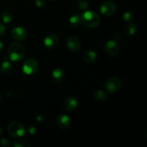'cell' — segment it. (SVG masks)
I'll return each instance as SVG.
<instances>
[{
    "instance_id": "8fae6325",
    "label": "cell",
    "mask_w": 147,
    "mask_h": 147,
    "mask_svg": "<svg viewBox=\"0 0 147 147\" xmlns=\"http://www.w3.org/2000/svg\"><path fill=\"white\" fill-rule=\"evenodd\" d=\"M66 45L69 50L76 52L80 50V47H81V42L78 37H75V36H70L67 38Z\"/></svg>"
},
{
    "instance_id": "2e32d148",
    "label": "cell",
    "mask_w": 147,
    "mask_h": 147,
    "mask_svg": "<svg viewBox=\"0 0 147 147\" xmlns=\"http://www.w3.org/2000/svg\"><path fill=\"white\" fill-rule=\"evenodd\" d=\"M93 98L95 100L98 102H102L106 100L108 98L107 93L102 90H98L93 93Z\"/></svg>"
},
{
    "instance_id": "cb8c5ba5",
    "label": "cell",
    "mask_w": 147,
    "mask_h": 147,
    "mask_svg": "<svg viewBox=\"0 0 147 147\" xmlns=\"http://www.w3.org/2000/svg\"><path fill=\"white\" fill-rule=\"evenodd\" d=\"M0 145H1V146H9L10 145V142L8 140V139H2L1 140V142H0Z\"/></svg>"
},
{
    "instance_id": "ba28073f",
    "label": "cell",
    "mask_w": 147,
    "mask_h": 147,
    "mask_svg": "<svg viewBox=\"0 0 147 147\" xmlns=\"http://www.w3.org/2000/svg\"><path fill=\"white\" fill-rule=\"evenodd\" d=\"M43 42L46 48L52 50L57 45L59 42V38L57 34L55 33H50L45 37Z\"/></svg>"
},
{
    "instance_id": "8992f818",
    "label": "cell",
    "mask_w": 147,
    "mask_h": 147,
    "mask_svg": "<svg viewBox=\"0 0 147 147\" xmlns=\"http://www.w3.org/2000/svg\"><path fill=\"white\" fill-rule=\"evenodd\" d=\"M116 10V6L113 2L107 1L103 2L100 7V11L103 16L110 17L113 15Z\"/></svg>"
},
{
    "instance_id": "83f0119b",
    "label": "cell",
    "mask_w": 147,
    "mask_h": 147,
    "mask_svg": "<svg viewBox=\"0 0 147 147\" xmlns=\"http://www.w3.org/2000/svg\"><path fill=\"white\" fill-rule=\"evenodd\" d=\"M1 133H2V128H1V126H0V135L1 134Z\"/></svg>"
},
{
    "instance_id": "7402d4cb",
    "label": "cell",
    "mask_w": 147,
    "mask_h": 147,
    "mask_svg": "<svg viewBox=\"0 0 147 147\" xmlns=\"http://www.w3.org/2000/svg\"><path fill=\"white\" fill-rule=\"evenodd\" d=\"M122 17H123V20L126 22H131L133 20V15L129 11H126V12L123 13Z\"/></svg>"
},
{
    "instance_id": "5bb4252c",
    "label": "cell",
    "mask_w": 147,
    "mask_h": 147,
    "mask_svg": "<svg viewBox=\"0 0 147 147\" xmlns=\"http://www.w3.org/2000/svg\"><path fill=\"white\" fill-rule=\"evenodd\" d=\"M52 76L55 83H60L63 81L65 78L64 71L60 68H55L53 71Z\"/></svg>"
},
{
    "instance_id": "3957f363",
    "label": "cell",
    "mask_w": 147,
    "mask_h": 147,
    "mask_svg": "<svg viewBox=\"0 0 147 147\" xmlns=\"http://www.w3.org/2000/svg\"><path fill=\"white\" fill-rule=\"evenodd\" d=\"M122 86V81L119 78L112 77L107 80L105 83V89L108 93L113 94L120 90Z\"/></svg>"
},
{
    "instance_id": "e0dca14e",
    "label": "cell",
    "mask_w": 147,
    "mask_h": 147,
    "mask_svg": "<svg viewBox=\"0 0 147 147\" xmlns=\"http://www.w3.org/2000/svg\"><path fill=\"white\" fill-rule=\"evenodd\" d=\"M11 65L8 60H5L0 65V72L4 75H7L11 73Z\"/></svg>"
},
{
    "instance_id": "4316f807",
    "label": "cell",
    "mask_w": 147,
    "mask_h": 147,
    "mask_svg": "<svg viewBox=\"0 0 147 147\" xmlns=\"http://www.w3.org/2000/svg\"><path fill=\"white\" fill-rule=\"evenodd\" d=\"M3 47H4V44H3L2 42L0 41V52H1V50H2Z\"/></svg>"
},
{
    "instance_id": "44dd1931",
    "label": "cell",
    "mask_w": 147,
    "mask_h": 147,
    "mask_svg": "<svg viewBox=\"0 0 147 147\" xmlns=\"http://www.w3.org/2000/svg\"><path fill=\"white\" fill-rule=\"evenodd\" d=\"M76 5L80 10H86L88 7V4L86 0H78Z\"/></svg>"
},
{
    "instance_id": "30bf717a",
    "label": "cell",
    "mask_w": 147,
    "mask_h": 147,
    "mask_svg": "<svg viewBox=\"0 0 147 147\" xmlns=\"http://www.w3.org/2000/svg\"><path fill=\"white\" fill-rule=\"evenodd\" d=\"M56 123L60 129L65 130L70 126L71 121L68 116L65 114H59L56 118Z\"/></svg>"
},
{
    "instance_id": "277c9868",
    "label": "cell",
    "mask_w": 147,
    "mask_h": 147,
    "mask_svg": "<svg viewBox=\"0 0 147 147\" xmlns=\"http://www.w3.org/2000/svg\"><path fill=\"white\" fill-rule=\"evenodd\" d=\"M7 130H8L9 134L11 136L15 138L22 137L25 134L24 126H23L22 123H20L18 121H13L10 123L9 125L8 126Z\"/></svg>"
},
{
    "instance_id": "4fadbf2b",
    "label": "cell",
    "mask_w": 147,
    "mask_h": 147,
    "mask_svg": "<svg viewBox=\"0 0 147 147\" xmlns=\"http://www.w3.org/2000/svg\"><path fill=\"white\" fill-rule=\"evenodd\" d=\"M96 53L92 50H86L83 53V59L85 62L89 64L93 63L96 60Z\"/></svg>"
},
{
    "instance_id": "d6986e66",
    "label": "cell",
    "mask_w": 147,
    "mask_h": 147,
    "mask_svg": "<svg viewBox=\"0 0 147 147\" xmlns=\"http://www.w3.org/2000/svg\"><path fill=\"white\" fill-rule=\"evenodd\" d=\"M12 146L14 147H30V144L27 141L24 139H18L14 142Z\"/></svg>"
},
{
    "instance_id": "d4e9b609",
    "label": "cell",
    "mask_w": 147,
    "mask_h": 147,
    "mask_svg": "<svg viewBox=\"0 0 147 147\" xmlns=\"http://www.w3.org/2000/svg\"><path fill=\"white\" fill-rule=\"evenodd\" d=\"M5 32H6V28L4 27V24H0V37L4 35L5 34Z\"/></svg>"
},
{
    "instance_id": "7a4b0ae2",
    "label": "cell",
    "mask_w": 147,
    "mask_h": 147,
    "mask_svg": "<svg viewBox=\"0 0 147 147\" xmlns=\"http://www.w3.org/2000/svg\"><path fill=\"white\" fill-rule=\"evenodd\" d=\"M81 22L85 27L88 28H95L100 24V17L95 11L88 10L84 11L80 16Z\"/></svg>"
},
{
    "instance_id": "f546056e",
    "label": "cell",
    "mask_w": 147,
    "mask_h": 147,
    "mask_svg": "<svg viewBox=\"0 0 147 147\" xmlns=\"http://www.w3.org/2000/svg\"><path fill=\"white\" fill-rule=\"evenodd\" d=\"M1 95H0V101H1Z\"/></svg>"
},
{
    "instance_id": "ac0fdd59",
    "label": "cell",
    "mask_w": 147,
    "mask_h": 147,
    "mask_svg": "<svg viewBox=\"0 0 147 147\" xmlns=\"http://www.w3.org/2000/svg\"><path fill=\"white\" fill-rule=\"evenodd\" d=\"M69 22H70V24L72 27H77L81 22L80 16L79 14H74L72 17H70V20H69Z\"/></svg>"
},
{
    "instance_id": "603a6c76",
    "label": "cell",
    "mask_w": 147,
    "mask_h": 147,
    "mask_svg": "<svg viewBox=\"0 0 147 147\" xmlns=\"http://www.w3.org/2000/svg\"><path fill=\"white\" fill-rule=\"evenodd\" d=\"M35 4L37 7H44L47 4L46 0H35Z\"/></svg>"
},
{
    "instance_id": "f1b7e54d",
    "label": "cell",
    "mask_w": 147,
    "mask_h": 147,
    "mask_svg": "<svg viewBox=\"0 0 147 147\" xmlns=\"http://www.w3.org/2000/svg\"><path fill=\"white\" fill-rule=\"evenodd\" d=\"M50 1H59V0H50Z\"/></svg>"
},
{
    "instance_id": "7c38bea8",
    "label": "cell",
    "mask_w": 147,
    "mask_h": 147,
    "mask_svg": "<svg viewBox=\"0 0 147 147\" xmlns=\"http://www.w3.org/2000/svg\"><path fill=\"white\" fill-rule=\"evenodd\" d=\"M78 101L74 97H68L64 103V109L67 112H72L77 108Z\"/></svg>"
},
{
    "instance_id": "6da1fadb",
    "label": "cell",
    "mask_w": 147,
    "mask_h": 147,
    "mask_svg": "<svg viewBox=\"0 0 147 147\" xmlns=\"http://www.w3.org/2000/svg\"><path fill=\"white\" fill-rule=\"evenodd\" d=\"M25 48L19 42H13L9 45L7 55L12 62H19L22 60L25 55Z\"/></svg>"
},
{
    "instance_id": "5b68a950",
    "label": "cell",
    "mask_w": 147,
    "mask_h": 147,
    "mask_svg": "<svg viewBox=\"0 0 147 147\" xmlns=\"http://www.w3.org/2000/svg\"><path fill=\"white\" fill-rule=\"evenodd\" d=\"M38 69V63L34 59H27L22 65V71L27 76H31L36 73Z\"/></svg>"
},
{
    "instance_id": "9a60e30c",
    "label": "cell",
    "mask_w": 147,
    "mask_h": 147,
    "mask_svg": "<svg viewBox=\"0 0 147 147\" xmlns=\"http://www.w3.org/2000/svg\"><path fill=\"white\" fill-rule=\"evenodd\" d=\"M136 30H137L136 24H135V23L131 22H129V24L124 28L123 32H124L125 36H126V37H131L134 34H136Z\"/></svg>"
},
{
    "instance_id": "ffe728a7",
    "label": "cell",
    "mask_w": 147,
    "mask_h": 147,
    "mask_svg": "<svg viewBox=\"0 0 147 147\" xmlns=\"http://www.w3.org/2000/svg\"><path fill=\"white\" fill-rule=\"evenodd\" d=\"M1 17V20H2V21L4 22V23H6V24H9V23L11 22L13 20L12 15H11L10 13H8V12L2 13Z\"/></svg>"
},
{
    "instance_id": "484cf974",
    "label": "cell",
    "mask_w": 147,
    "mask_h": 147,
    "mask_svg": "<svg viewBox=\"0 0 147 147\" xmlns=\"http://www.w3.org/2000/svg\"><path fill=\"white\" fill-rule=\"evenodd\" d=\"M28 131L30 132V133L31 134H34V132H35V129H34V127H30V129H29Z\"/></svg>"
},
{
    "instance_id": "52a82bcc",
    "label": "cell",
    "mask_w": 147,
    "mask_h": 147,
    "mask_svg": "<svg viewBox=\"0 0 147 147\" xmlns=\"http://www.w3.org/2000/svg\"><path fill=\"white\" fill-rule=\"evenodd\" d=\"M11 36L13 39L18 41H23L27 37V32L24 27H16L11 31Z\"/></svg>"
},
{
    "instance_id": "9c48e42d",
    "label": "cell",
    "mask_w": 147,
    "mask_h": 147,
    "mask_svg": "<svg viewBox=\"0 0 147 147\" xmlns=\"http://www.w3.org/2000/svg\"><path fill=\"white\" fill-rule=\"evenodd\" d=\"M105 51L110 57H116L119 52V48L115 40H109L105 45Z\"/></svg>"
}]
</instances>
